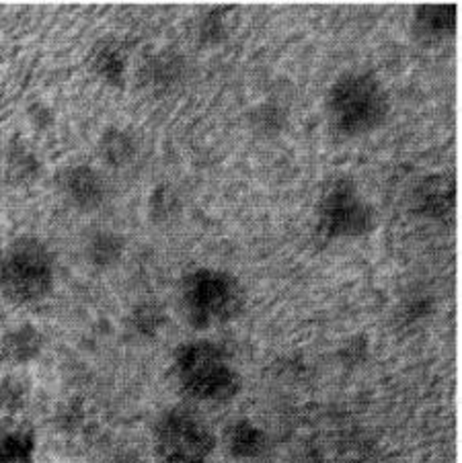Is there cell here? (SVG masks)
<instances>
[{
    "mask_svg": "<svg viewBox=\"0 0 462 463\" xmlns=\"http://www.w3.org/2000/svg\"><path fill=\"white\" fill-rule=\"evenodd\" d=\"M457 5H419L413 13V31L423 42H440L457 31Z\"/></svg>",
    "mask_w": 462,
    "mask_h": 463,
    "instance_id": "9",
    "label": "cell"
},
{
    "mask_svg": "<svg viewBox=\"0 0 462 463\" xmlns=\"http://www.w3.org/2000/svg\"><path fill=\"white\" fill-rule=\"evenodd\" d=\"M327 118L337 134L356 137L380 128L387 119L389 92L372 72H345L327 92Z\"/></svg>",
    "mask_w": 462,
    "mask_h": 463,
    "instance_id": "1",
    "label": "cell"
},
{
    "mask_svg": "<svg viewBox=\"0 0 462 463\" xmlns=\"http://www.w3.org/2000/svg\"><path fill=\"white\" fill-rule=\"evenodd\" d=\"M42 173V165L37 160L35 152L23 142H13L6 150V179L14 187L35 183Z\"/></svg>",
    "mask_w": 462,
    "mask_h": 463,
    "instance_id": "11",
    "label": "cell"
},
{
    "mask_svg": "<svg viewBox=\"0 0 462 463\" xmlns=\"http://www.w3.org/2000/svg\"><path fill=\"white\" fill-rule=\"evenodd\" d=\"M53 288V260L42 241L23 236L0 254V293L11 304H35Z\"/></svg>",
    "mask_w": 462,
    "mask_h": 463,
    "instance_id": "2",
    "label": "cell"
},
{
    "mask_svg": "<svg viewBox=\"0 0 462 463\" xmlns=\"http://www.w3.org/2000/svg\"><path fill=\"white\" fill-rule=\"evenodd\" d=\"M160 316L154 307H142V310L136 312V324L140 326L142 333H154L157 326L160 324Z\"/></svg>",
    "mask_w": 462,
    "mask_h": 463,
    "instance_id": "19",
    "label": "cell"
},
{
    "mask_svg": "<svg viewBox=\"0 0 462 463\" xmlns=\"http://www.w3.org/2000/svg\"><path fill=\"white\" fill-rule=\"evenodd\" d=\"M226 445L228 451L236 455V458H255L265 447V435L264 430L253 427L251 422L241 420L235 422L233 427L226 430Z\"/></svg>",
    "mask_w": 462,
    "mask_h": 463,
    "instance_id": "14",
    "label": "cell"
},
{
    "mask_svg": "<svg viewBox=\"0 0 462 463\" xmlns=\"http://www.w3.org/2000/svg\"><path fill=\"white\" fill-rule=\"evenodd\" d=\"M179 212H181V199L177 197L173 187H168V184H159V187L150 193L149 213L154 222L173 220Z\"/></svg>",
    "mask_w": 462,
    "mask_h": 463,
    "instance_id": "17",
    "label": "cell"
},
{
    "mask_svg": "<svg viewBox=\"0 0 462 463\" xmlns=\"http://www.w3.org/2000/svg\"><path fill=\"white\" fill-rule=\"evenodd\" d=\"M118 463H138L136 459H121V461H118Z\"/></svg>",
    "mask_w": 462,
    "mask_h": 463,
    "instance_id": "21",
    "label": "cell"
},
{
    "mask_svg": "<svg viewBox=\"0 0 462 463\" xmlns=\"http://www.w3.org/2000/svg\"><path fill=\"white\" fill-rule=\"evenodd\" d=\"M230 13H233V9L220 6V9H214L206 14L202 23V37L206 42H220L226 35V17Z\"/></svg>",
    "mask_w": 462,
    "mask_h": 463,
    "instance_id": "18",
    "label": "cell"
},
{
    "mask_svg": "<svg viewBox=\"0 0 462 463\" xmlns=\"http://www.w3.org/2000/svg\"><path fill=\"white\" fill-rule=\"evenodd\" d=\"M92 71H95L105 82L111 87H123L126 82V58L120 50L118 43L113 42H101L97 43L95 52L91 56Z\"/></svg>",
    "mask_w": 462,
    "mask_h": 463,
    "instance_id": "13",
    "label": "cell"
},
{
    "mask_svg": "<svg viewBox=\"0 0 462 463\" xmlns=\"http://www.w3.org/2000/svg\"><path fill=\"white\" fill-rule=\"evenodd\" d=\"M138 152V144L130 131L121 128H110L103 131L99 140V154L105 165L110 166H126L134 160Z\"/></svg>",
    "mask_w": 462,
    "mask_h": 463,
    "instance_id": "12",
    "label": "cell"
},
{
    "mask_svg": "<svg viewBox=\"0 0 462 463\" xmlns=\"http://www.w3.org/2000/svg\"><path fill=\"white\" fill-rule=\"evenodd\" d=\"M123 238L115 232H97L89 241L87 257L97 267H111L121 259Z\"/></svg>",
    "mask_w": 462,
    "mask_h": 463,
    "instance_id": "15",
    "label": "cell"
},
{
    "mask_svg": "<svg viewBox=\"0 0 462 463\" xmlns=\"http://www.w3.org/2000/svg\"><path fill=\"white\" fill-rule=\"evenodd\" d=\"M374 228V210L350 179H339L319 202V232L329 241L358 238Z\"/></svg>",
    "mask_w": 462,
    "mask_h": 463,
    "instance_id": "5",
    "label": "cell"
},
{
    "mask_svg": "<svg viewBox=\"0 0 462 463\" xmlns=\"http://www.w3.org/2000/svg\"><path fill=\"white\" fill-rule=\"evenodd\" d=\"M58 187L76 210L91 212L105 202V181L89 165H74L58 175Z\"/></svg>",
    "mask_w": 462,
    "mask_h": 463,
    "instance_id": "7",
    "label": "cell"
},
{
    "mask_svg": "<svg viewBox=\"0 0 462 463\" xmlns=\"http://www.w3.org/2000/svg\"><path fill=\"white\" fill-rule=\"evenodd\" d=\"M3 354L6 361L14 363V365H23V363L34 361L43 349V336L40 330L31 324H23L9 330L3 338Z\"/></svg>",
    "mask_w": 462,
    "mask_h": 463,
    "instance_id": "10",
    "label": "cell"
},
{
    "mask_svg": "<svg viewBox=\"0 0 462 463\" xmlns=\"http://www.w3.org/2000/svg\"><path fill=\"white\" fill-rule=\"evenodd\" d=\"M31 113H34V121H31V123H35V126H40V128L52 126V111L48 109V107L34 105V109H31Z\"/></svg>",
    "mask_w": 462,
    "mask_h": 463,
    "instance_id": "20",
    "label": "cell"
},
{
    "mask_svg": "<svg viewBox=\"0 0 462 463\" xmlns=\"http://www.w3.org/2000/svg\"><path fill=\"white\" fill-rule=\"evenodd\" d=\"M29 398V385L19 375H9L0 380V412L14 416L23 411Z\"/></svg>",
    "mask_w": 462,
    "mask_h": 463,
    "instance_id": "16",
    "label": "cell"
},
{
    "mask_svg": "<svg viewBox=\"0 0 462 463\" xmlns=\"http://www.w3.org/2000/svg\"><path fill=\"white\" fill-rule=\"evenodd\" d=\"M154 439H157L159 455L168 463H206L216 445L206 422L188 411L165 414Z\"/></svg>",
    "mask_w": 462,
    "mask_h": 463,
    "instance_id": "6",
    "label": "cell"
},
{
    "mask_svg": "<svg viewBox=\"0 0 462 463\" xmlns=\"http://www.w3.org/2000/svg\"><path fill=\"white\" fill-rule=\"evenodd\" d=\"M457 189L446 175H431L421 179L411 195L413 213L428 220H442L454 210Z\"/></svg>",
    "mask_w": 462,
    "mask_h": 463,
    "instance_id": "8",
    "label": "cell"
},
{
    "mask_svg": "<svg viewBox=\"0 0 462 463\" xmlns=\"http://www.w3.org/2000/svg\"><path fill=\"white\" fill-rule=\"evenodd\" d=\"M175 372L181 388L204 402H228L241 388L225 351L210 341L179 346L175 353Z\"/></svg>",
    "mask_w": 462,
    "mask_h": 463,
    "instance_id": "3",
    "label": "cell"
},
{
    "mask_svg": "<svg viewBox=\"0 0 462 463\" xmlns=\"http://www.w3.org/2000/svg\"><path fill=\"white\" fill-rule=\"evenodd\" d=\"M181 302L191 326L206 330L236 318L245 306V291L226 271L197 269L183 279Z\"/></svg>",
    "mask_w": 462,
    "mask_h": 463,
    "instance_id": "4",
    "label": "cell"
}]
</instances>
